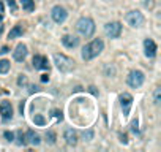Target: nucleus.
<instances>
[{"label":"nucleus","mask_w":161,"mask_h":152,"mask_svg":"<svg viewBox=\"0 0 161 152\" xmlns=\"http://www.w3.org/2000/svg\"><path fill=\"white\" fill-rule=\"evenodd\" d=\"M46 138H48L46 141H48L49 144H54V143H55V133H54V132H48V133H46Z\"/></svg>","instance_id":"nucleus-21"},{"label":"nucleus","mask_w":161,"mask_h":152,"mask_svg":"<svg viewBox=\"0 0 161 152\" xmlns=\"http://www.w3.org/2000/svg\"><path fill=\"white\" fill-rule=\"evenodd\" d=\"M8 53V48L5 46V48H2V51H0V54H7Z\"/></svg>","instance_id":"nucleus-32"},{"label":"nucleus","mask_w":161,"mask_h":152,"mask_svg":"<svg viewBox=\"0 0 161 152\" xmlns=\"http://www.w3.org/2000/svg\"><path fill=\"white\" fill-rule=\"evenodd\" d=\"M54 63L62 73H70L74 68V60L70 59L68 56H65V54H55L54 56Z\"/></svg>","instance_id":"nucleus-3"},{"label":"nucleus","mask_w":161,"mask_h":152,"mask_svg":"<svg viewBox=\"0 0 161 152\" xmlns=\"http://www.w3.org/2000/svg\"><path fill=\"white\" fill-rule=\"evenodd\" d=\"M7 3H8V7H10V10H11L13 13H16V10H17V5L14 3V0H7Z\"/></svg>","instance_id":"nucleus-23"},{"label":"nucleus","mask_w":161,"mask_h":152,"mask_svg":"<svg viewBox=\"0 0 161 152\" xmlns=\"http://www.w3.org/2000/svg\"><path fill=\"white\" fill-rule=\"evenodd\" d=\"M10 60H7V59H2L0 60V73L2 74H5V73H8L10 71Z\"/></svg>","instance_id":"nucleus-18"},{"label":"nucleus","mask_w":161,"mask_h":152,"mask_svg":"<svg viewBox=\"0 0 161 152\" xmlns=\"http://www.w3.org/2000/svg\"><path fill=\"white\" fill-rule=\"evenodd\" d=\"M21 5H22V8H24L26 11H29V13H32L35 10V2H33V0H21Z\"/></svg>","instance_id":"nucleus-17"},{"label":"nucleus","mask_w":161,"mask_h":152,"mask_svg":"<svg viewBox=\"0 0 161 152\" xmlns=\"http://www.w3.org/2000/svg\"><path fill=\"white\" fill-rule=\"evenodd\" d=\"M104 49V43L101 38H95L92 43L85 44L82 48V59L84 60H92V59H95L97 56L101 54V51Z\"/></svg>","instance_id":"nucleus-1"},{"label":"nucleus","mask_w":161,"mask_h":152,"mask_svg":"<svg viewBox=\"0 0 161 152\" xmlns=\"http://www.w3.org/2000/svg\"><path fill=\"white\" fill-rule=\"evenodd\" d=\"M76 29H78V32L82 35V37H85V38H88V37H92L95 33V22H93V19H90V18H81L78 22H76Z\"/></svg>","instance_id":"nucleus-2"},{"label":"nucleus","mask_w":161,"mask_h":152,"mask_svg":"<svg viewBox=\"0 0 161 152\" xmlns=\"http://www.w3.org/2000/svg\"><path fill=\"white\" fill-rule=\"evenodd\" d=\"M17 84H19V86H26V84H27V76L21 74V76H19V79H17Z\"/></svg>","instance_id":"nucleus-24"},{"label":"nucleus","mask_w":161,"mask_h":152,"mask_svg":"<svg viewBox=\"0 0 161 152\" xmlns=\"http://www.w3.org/2000/svg\"><path fill=\"white\" fill-rule=\"evenodd\" d=\"M52 116H54V117H57L59 120H62V119H63V114H62V111H59V109H54V111H52Z\"/></svg>","instance_id":"nucleus-28"},{"label":"nucleus","mask_w":161,"mask_h":152,"mask_svg":"<svg viewBox=\"0 0 161 152\" xmlns=\"http://www.w3.org/2000/svg\"><path fill=\"white\" fill-rule=\"evenodd\" d=\"M51 16H52V21H54V22L62 24V22H65V19H66V16H68V11H66L63 7L55 5V7L52 8V11H51Z\"/></svg>","instance_id":"nucleus-7"},{"label":"nucleus","mask_w":161,"mask_h":152,"mask_svg":"<svg viewBox=\"0 0 161 152\" xmlns=\"http://www.w3.org/2000/svg\"><path fill=\"white\" fill-rule=\"evenodd\" d=\"M17 144H19V146H26V144H27V141H26V136L22 135L21 132L17 133Z\"/></svg>","instance_id":"nucleus-22"},{"label":"nucleus","mask_w":161,"mask_h":152,"mask_svg":"<svg viewBox=\"0 0 161 152\" xmlns=\"http://www.w3.org/2000/svg\"><path fill=\"white\" fill-rule=\"evenodd\" d=\"M3 136H5V139H7V141H10V143L14 139V133H13V132H5V133H3Z\"/></svg>","instance_id":"nucleus-25"},{"label":"nucleus","mask_w":161,"mask_h":152,"mask_svg":"<svg viewBox=\"0 0 161 152\" xmlns=\"http://www.w3.org/2000/svg\"><path fill=\"white\" fill-rule=\"evenodd\" d=\"M13 57H14L16 62H22V60L27 57V46L22 44V43H19V44L16 46V49L13 51Z\"/></svg>","instance_id":"nucleus-10"},{"label":"nucleus","mask_w":161,"mask_h":152,"mask_svg":"<svg viewBox=\"0 0 161 152\" xmlns=\"http://www.w3.org/2000/svg\"><path fill=\"white\" fill-rule=\"evenodd\" d=\"M156 51H158L156 43H155L152 38H145V40H144V53H145V57L153 59V57L156 56Z\"/></svg>","instance_id":"nucleus-9"},{"label":"nucleus","mask_w":161,"mask_h":152,"mask_svg":"<svg viewBox=\"0 0 161 152\" xmlns=\"http://www.w3.org/2000/svg\"><path fill=\"white\" fill-rule=\"evenodd\" d=\"M2 18H3V16H2V14H0V21H2Z\"/></svg>","instance_id":"nucleus-36"},{"label":"nucleus","mask_w":161,"mask_h":152,"mask_svg":"<svg viewBox=\"0 0 161 152\" xmlns=\"http://www.w3.org/2000/svg\"><path fill=\"white\" fill-rule=\"evenodd\" d=\"M142 3H144L145 8H153V7H155V2H153V0H144Z\"/></svg>","instance_id":"nucleus-27"},{"label":"nucleus","mask_w":161,"mask_h":152,"mask_svg":"<svg viewBox=\"0 0 161 152\" xmlns=\"http://www.w3.org/2000/svg\"><path fill=\"white\" fill-rule=\"evenodd\" d=\"M144 14L141 11L137 10H131L126 13V22L131 25V27H141V25L144 24Z\"/></svg>","instance_id":"nucleus-5"},{"label":"nucleus","mask_w":161,"mask_h":152,"mask_svg":"<svg viewBox=\"0 0 161 152\" xmlns=\"http://www.w3.org/2000/svg\"><path fill=\"white\" fill-rule=\"evenodd\" d=\"M33 122L38 124V125H46V119H44L41 114H36V116L33 117Z\"/></svg>","instance_id":"nucleus-20"},{"label":"nucleus","mask_w":161,"mask_h":152,"mask_svg":"<svg viewBox=\"0 0 161 152\" xmlns=\"http://www.w3.org/2000/svg\"><path fill=\"white\" fill-rule=\"evenodd\" d=\"M48 81H49V76L48 74H43L41 76V83H48Z\"/></svg>","instance_id":"nucleus-30"},{"label":"nucleus","mask_w":161,"mask_h":152,"mask_svg":"<svg viewBox=\"0 0 161 152\" xmlns=\"http://www.w3.org/2000/svg\"><path fill=\"white\" fill-rule=\"evenodd\" d=\"M120 141H122L123 144H126V143H128V139H126V135H120Z\"/></svg>","instance_id":"nucleus-31"},{"label":"nucleus","mask_w":161,"mask_h":152,"mask_svg":"<svg viewBox=\"0 0 161 152\" xmlns=\"http://www.w3.org/2000/svg\"><path fill=\"white\" fill-rule=\"evenodd\" d=\"M33 67H35V70H48V68H49L48 57L36 54V56L33 57Z\"/></svg>","instance_id":"nucleus-12"},{"label":"nucleus","mask_w":161,"mask_h":152,"mask_svg":"<svg viewBox=\"0 0 161 152\" xmlns=\"http://www.w3.org/2000/svg\"><path fill=\"white\" fill-rule=\"evenodd\" d=\"M19 109H21V114L24 113V101H21V106H19Z\"/></svg>","instance_id":"nucleus-33"},{"label":"nucleus","mask_w":161,"mask_h":152,"mask_svg":"<svg viewBox=\"0 0 161 152\" xmlns=\"http://www.w3.org/2000/svg\"><path fill=\"white\" fill-rule=\"evenodd\" d=\"M26 139H27V143L29 144H32V146H38L40 143H41V138H40V135L38 133H35L33 130H29L26 135Z\"/></svg>","instance_id":"nucleus-15"},{"label":"nucleus","mask_w":161,"mask_h":152,"mask_svg":"<svg viewBox=\"0 0 161 152\" xmlns=\"http://www.w3.org/2000/svg\"><path fill=\"white\" fill-rule=\"evenodd\" d=\"M120 106H122V111H123V117H128L130 109L133 106V97L130 94H122L120 95Z\"/></svg>","instance_id":"nucleus-8"},{"label":"nucleus","mask_w":161,"mask_h":152,"mask_svg":"<svg viewBox=\"0 0 161 152\" xmlns=\"http://www.w3.org/2000/svg\"><path fill=\"white\" fill-rule=\"evenodd\" d=\"M3 11V8H2V0H0V13Z\"/></svg>","instance_id":"nucleus-35"},{"label":"nucleus","mask_w":161,"mask_h":152,"mask_svg":"<svg viewBox=\"0 0 161 152\" xmlns=\"http://www.w3.org/2000/svg\"><path fill=\"white\" fill-rule=\"evenodd\" d=\"M131 130H133L134 133H137V132H139V129H137V119H134V120L131 122Z\"/></svg>","instance_id":"nucleus-29"},{"label":"nucleus","mask_w":161,"mask_h":152,"mask_svg":"<svg viewBox=\"0 0 161 152\" xmlns=\"http://www.w3.org/2000/svg\"><path fill=\"white\" fill-rule=\"evenodd\" d=\"M144 79H145V76H144V73H142L141 70H133V71H130V74H128L126 83H128L130 87L137 89V87H141V86L144 84Z\"/></svg>","instance_id":"nucleus-4"},{"label":"nucleus","mask_w":161,"mask_h":152,"mask_svg":"<svg viewBox=\"0 0 161 152\" xmlns=\"http://www.w3.org/2000/svg\"><path fill=\"white\" fill-rule=\"evenodd\" d=\"M104 33L109 37V38H119L120 33H122V24L114 21V22H107L104 25Z\"/></svg>","instance_id":"nucleus-6"},{"label":"nucleus","mask_w":161,"mask_h":152,"mask_svg":"<svg viewBox=\"0 0 161 152\" xmlns=\"http://www.w3.org/2000/svg\"><path fill=\"white\" fill-rule=\"evenodd\" d=\"M2 32H3V25H0V37H2Z\"/></svg>","instance_id":"nucleus-34"},{"label":"nucleus","mask_w":161,"mask_h":152,"mask_svg":"<svg viewBox=\"0 0 161 152\" xmlns=\"http://www.w3.org/2000/svg\"><path fill=\"white\" fill-rule=\"evenodd\" d=\"M82 136H84V138H87V141H90L92 138H93V132H92V130H87V132H84V133H82Z\"/></svg>","instance_id":"nucleus-26"},{"label":"nucleus","mask_w":161,"mask_h":152,"mask_svg":"<svg viewBox=\"0 0 161 152\" xmlns=\"http://www.w3.org/2000/svg\"><path fill=\"white\" fill-rule=\"evenodd\" d=\"M159 101H161V89H159V87H156V89H155V92H153V103L158 106V105H159Z\"/></svg>","instance_id":"nucleus-19"},{"label":"nucleus","mask_w":161,"mask_h":152,"mask_svg":"<svg viewBox=\"0 0 161 152\" xmlns=\"http://www.w3.org/2000/svg\"><path fill=\"white\" fill-rule=\"evenodd\" d=\"M62 43H63V46L68 48V49H74V48L79 44V38L74 37V35H63V37H62Z\"/></svg>","instance_id":"nucleus-13"},{"label":"nucleus","mask_w":161,"mask_h":152,"mask_svg":"<svg viewBox=\"0 0 161 152\" xmlns=\"http://www.w3.org/2000/svg\"><path fill=\"white\" fill-rule=\"evenodd\" d=\"M22 33H24V29H22V25H21V24H17V25H14V27L10 30V33H8V38H10V40H13V38L22 37Z\"/></svg>","instance_id":"nucleus-16"},{"label":"nucleus","mask_w":161,"mask_h":152,"mask_svg":"<svg viewBox=\"0 0 161 152\" xmlns=\"http://www.w3.org/2000/svg\"><path fill=\"white\" fill-rule=\"evenodd\" d=\"M63 138H65L66 144H70V146H76L78 144V133L73 129H66L65 133H63Z\"/></svg>","instance_id":"nucleus-14"},{"label":"nucleus","mask_w":161,"mask_h":152,"mask_svg":"<svg viewBox=\"0 0 161 152\" xmlns=\"http://www.w3.org/2000/svg\"><path fill=\"white\" fill-rule=\"evenodd\" d=\"M0 114H2L3 120H10L13 117V106L10 101H2L0 103Z\"/></svg>","instance_id":"nucleus-11"}]
</instances>
